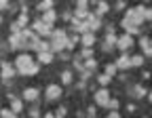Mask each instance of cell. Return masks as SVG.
I'll use <instances>...</instances> for the list:
<instances>
[{"label": "cell", "instance_id": "6da1fadb", "mask_svg": "<svg viewBox=\"0 0 152 118\" xmlns=\"http://www.w3.org/2000/svg\"><path fill=\"white\" fill-rule=\"evenodd\" d=\"M15 66H17V70H19L21 76H36L38 74V63L32 59L30 53H21L15 59Z\"/></svg>", "mask_w": 152, "mask_h": 118}, {"label": "cell", "instance_id": "7a4b0ae2", "mask_svg": "<svg viewBox=\"0 0 152 118\" xmlns=\"http://www.w3.org/2000/svg\"><path fill=\"white\" fill-rule=\"evenodd\" d=\"M68 49V34L66 30H53V36H51V53L53 55H59Z\"/></svg>", "mask_w": 152, "mask_h": 118}, {"label": "cell", "instance_id": "3957f363", "mask_svg": "<svg viewBox=\"0 0 152 118\" xmlns=\"http://www.w3.org/2000/svg\"><path fill=\"white\" fill-rule=\"evenodd\" d=\"M32 30L40 36V38H51L53 36V25H49V23H45L42 19H38V21H34L32 23Z\"/></svg>", "mask_w": 152, "mask_h": 118}, {"label": "cell", "instance_id": "277c9868", "mask_svg": "<svg viewBox=\"0 0 152 118\" xmlns=\"http://www.w3.org/2000/svg\"><path fill=\"white\" fill-rule=\"evenodd\" d=\"M93 99H95V106L108 108L112 97H110V91H108V89H99V91H95V93H93Z\"/></svg>", "mask_w": 152, "mask_h": 118}, {"label": "cell", "instance_id": "5b68a950", "mask_svg": "<svg viewBox=\"0 0 152 118\" xmlns=\"http://www.w3.org/2000/svg\"><path fill=\"white\" fill-rule=\"evenodd\" d=\"M123 21H127V23H131V25L140 28V25L144 23V19H142V15L137 13V7H135V9H127V13H125V17H123Z\"/></svg>", "mask_w": 152, "mask_h": 118}, {"label": "cell", "instance_id": "8992f818", "mask_svg": "<svg viewBox=\"0 0 152 118\" xmlns=\"http://www.w3.org/2000/svg\"><path fill=\"white\" fill-rule=\"evenodd\" d=\"M89 2L87 0H78V2H76V9H74V19H80V21H87L89 19Z\"/></svg>", "mask_w": 152, "mask_h": 118}, {"label": "cell", "instance_id": "52a82bcc", "mask_svg": "<svg viewBox=\"0 0 152 118\" xmlns=\"http://www.w3.org/2000/svg\"><path fill=\"white\" fill-rule=\"evenodd\" d=\"M61 87L59 84H49L47 87V91H45V95H47V99L49 101H55V99H59V97H61Z\"/></svg>", "mask_w": 152, "mask_h": 118}, {"label": "cell", "instance_id": "ba28073f", "mask_svg": "<svg viewBox=\"0 0 152 118\" xmlns=\"http://www.w3.org/2000/svg\"><path fill=\"white\" fill-rule=\"evenodd\" d=\"M38 95H40V91L38 89H34V87H28V89H23V93H21V99L23 101H36L38 99Z\"/></svg>", "mask_w": 152, "mask_h": 118}, {"label": "cell", "instance_id": "9c48e42d", "mask_svg": "<svg viewBox=\"0 0 152 118\" xmlns=\"http://www.w3.org/2000/svg\"><path fill=\"white\" fill-rule=\"evenodd\" d=\"M72 28L76 30V34H78V36H85L87 32H91V30H89V23H87V21H80V19H72Z\"/></svg>", "mask_w": 152, "mask_h": 118}, {"label": "cell", "instance_id": "30bf717a", "mask_svg": "<svg viewBox=\"0 0 152 118\" xmlns=\"http://www.w3.org/2000/svg\"><path fill=\"white\" fill-rule=\"evenodd\" d=\"M116 47H118V49H121L123 53H127V51H129V49L133 47V38H131L129 34H123V36L118 38V44H116Z\"/></svg>", "mask_w": 152, "mask_h": 118}, {"label": "cell", "instance_id": "8fae6325", "mask_svg": "<svg viewBox=\"0 0 152 118\" xmlns=\"http://www.w3.org/2000/svg\"><path fill=\"white\" fill-rule=\"evenodd\" d=\"M114 63H116V68H118V70H123V72H125V70H129V68H133V66H131V57H129L127 53H123V55H121Z\"/></svg>", "mask_w": 152, "mask_h": 118}, {"label": "cell", "instance_id": "7c38bea8", "mask_svg": "<svg viewBox=\"0 0 152 118\" xmlns=\"http://www.w3.org/2000/svg\"><path fill=\"white\" fill-rule=\"evenodd\" d=\"M97 42V38H95V34L93 32H87L85 36H80V44L85 47V49H93V44Z\"/></svg>", "mask_w": 152, "mask_h": 118}, {"label": "cell", "instance_id": "4fadbf2b", "mask_svg": "<svg viewBox=\"0 0 152 118\" xmlns=\"http://www.w3.org/2000/svg\"><path fill=\"white\" fill-rule=\"evenodd\" d=\"M148 93H150V91H148L146 87L135 84V87L131 89V93H129V95H131V97H135V99H144V97H148Z\"/></svg>", "mask_w": 152, "mask_h": 118}, {"label": "cell", "instance_id": "5bb4252c", "mask_svg": "<svg viewBox=\"0 0 152 118\" xmlns=\"http://www.w3.org/2000/svg\"><path fill=\"white\" fill-rule=\"evenodd\" d=\"M87 23H89V30L95 34V32L102 28V19H99L97 15H93V13H91V15H89V19H87Z\"/></svg>", "mask_w": 152, "mask_h": 118}, {"label": "cell", "instance_id": "9a60e30c", "mask_svg": "<svg viewBox=\"0 0 152 118\" xmlns=\"http://www.w3.org/2000/svg\"><path fill=\"white\" fill-rule=\"evenodd\" d=\"M140 47H142L144 55H152V40H150L148 36H142L140 38Z\"/></svg>", "mask_w": 152, "mask_h": 118}, {"label": "cell", "instance_id": "2e32d148", "mask_svg": "<svg viewBox=\"0 0 152 118\" xmlns=\"http://www.w3.org/2000/svg\"><path fill=\"white\" fill-rule=\"evenodd\" d=\"M0 68H2V78H4V80H9V78L15 74V72H13V66H11L9 61H2V63H0Z\"/></svg>", "mask_w": 152, "mask_h": 118}, {"label": "cell", "instance_id": "e0dca14e", "mask_svg": "<svg viewBox=\"0 0 152 118\" xmlns=\"http://www.w3.org/2000/svg\"><path fill=\"white\" fill-rule=\"evenodd\" d=\"M53 59H55V55H53V53H40V55H38V63L49 66V63H53Z\"/></svg>", "mask_w": 152, "mask_h": 118}, {"label": "cell", "instance_id": "ac0fdd59", "mask_svg": "<svg viewBox=\"0 0 152 118\" xmlns=\"http://www.w3.org/2000/svg\"><path fill=\"white\" fill-rule=\"evenodd\" d=\"M53 7H55L53 0H45V2H38V11H40V13H49V11H53Z\"/></svg>", "mask_w": 152, "mask_h": 118}, {"label": "cell", "instance_id": "d6986e66", "mask_svg": "<svg viewBox=\"0 0 152 118\" xmlns=\"http://www.w3.org/2000/svg\"><path fill=\"white\" fill-rule=\"evenodd\" d=\"M42 21H45V23H49V25H53V23L57 21V13H55V11L42 13Z\"/></svg>", "mask_w": 152, "mask_h": 118}, {"label": "cell", "instance_id": "ffe728a7", "mask_svg": "<svg viewBox=\"0 0 152 118\" xmlns=\"http://www.w3.org/2000/svg\"><path fill=\"white\" fill-rule=\"evenodd\" d=\"M11 110H13L15 114H21V112H23V99H13V101H11Z\"/></svg>", "mask_w": 152, "mask_h": 118}, {"label": "cell", "instance_id": "44dd1931", "mask_svg": "<svg viewBox=\"0 0 152 118\" xmlns=\"http://www.w3.org/2000/svg\"><path fill=\"white\" fill-rule=\"evenodd\" d=\"M121 25L125 28V34H129V36H133V34H137V32H140V28L131 25V23H127V21H121Z\"/></svg>", "mask_w": 152, "mask_h": 118}, {"label": "cell", "instance_id": "7402d4cb", "mask_svg": "<svg viewBox=\"0 0 152 118\" xmlns=\"http://www.w3.org/2000/svg\"><path fill=\"white\" fill-rule=\"evenodd\" d=\"M137 13L142 15L144 21H146V19H152V9H148V7H137Z\"/></svg>", "mask_w": 152, "mask_h": 118}, {"label": "cell", "instance_id": "603a6c76", "mask_svg": "<svg viewBox=\"0 0 152 118\" xmlns=\"http://www.w3.org/2000/svg\"><path fill=\"white\" fill-rule=\"evenodd\" d=\"M116 63H106V68H104V74H108L110 78H114V76H116Z\"/></svg>", "mask_w": 152, "mask_h": 118}, {"label": "cell", "instance_id": "cb8c5ba5", "mask_svg": "<svg viewBox=\"0 0 152 118\" xmlns=\"http://www.w3.org/2000/svg\"><path fill=\"white\" fill-rule=\"evenodd\" d=\"M131 66L133 68H142L144 66V55H133L131 57Z\"/></svg>", "mask_w": 152, "mask_h": 118}, {"label": "cell", "instance_id": "d4e9b609", "mask_svg": "<svg viewBox=\"0 0 152 118\" xmlns=\"http://www.w3.org/2000/svg\"><path fill=\"white\" fill-rule=\"evenodd\" d=\"M59 76H61V82H64V84H72V72H70V70H64Z\"/></svg>", "mask_w": 152, "mask_h": 118}, {"label": "cell", "instance_id": "484cf974", "mask_svg": "<svg viewBox=\"0 0 152 118\" xmlns=\"http://www.w3.org/2000/svg\"><path fill=\"white\" fill-rule=\"evenodd\" d=\"M108 11H110V4H108V2H97V13H95V15L99 17V15L108 13Z\"/></svg>", "mask_w": 152, "mask_h": 118}, {"label": "cell", "instance_id": "4316f807", "mask_svg": "<svg viewBox=\"0 0 152 118\" xmlns=\"http://www.w3.org/2000/svg\"><path fill=\"white\" fill-rule=\"evenodd\" d=\"M40 116V108L38 106H32L30 110H28V118H38Z\"/></svg>", "mask_w": 152, "mask_h": 118}, {"label": "cell", "instance_id": "83f0119b", "mask_svg": "<svg viewBox=\"0 0 152 118\" xmlns=\"http://www.w3.org/2000/svg\"><path fill=\"white\" fill-rule=\"evenodd\" d=\"M110 80H112V78H110V76H108V74H102V76H99V78H97V82H99V84H102V87H104V89H106V87H108V84H110Z\"/></svg>", "mask_w": 152, "mask_h": 118}, {"label": "cell", "instance_id": "f1b7e54d", "mask_svg": "<svg viewBox=\"0 0 152 118\" xmlns=\"http://www.w3.org/2000/svg\"><path fill=\"white\" fill-rule=\"evenodd\" d=\"M0 116H2V118H17V114H15L13 110H9V108L0 110Z\"/></svg>", "mask_w": 152, "mask_h": 118}, {"label": "cell", "instance_id": "f546056e", "mask_svg": "<svg viewBox=\"0 0 152 118\" xmlns=\"http://www.w3.org/2000/svg\"><path fill=\"white\" fill-rule=\"evenodd\" d=\"M17 23H19V25H21V28L26 30V25H28V13H21V15H19V19H17Z\"/></svg>", "mask_w": 152, "mask_h": 118}, {"label": "cell", "instance_id": "4dcf8cb0", "mask_svg": "<svg viewBox=\"0 0 152 118\" xmlns=\"http://www.w3.org/2000/svg\"><path fill=\"white\" fill-rule=\"evenodd\" d=\"M108 110H110V112H116V110H118V99H110Z\"/></svg>", "mask_w": 152, "mask_h": 118}, {"label": "cell", "instance_id": "1f68e13d", "mask_svg": "<svg viewBox=\"0 0 152 118\" xmlns=\"http://www.w3.org/2000/svg\"><path fill=\"white\" fill-rule=\"evenodd\" d=\"M97 68V61H95V59H87V70L91 72V70H95Z\"/></svg>", "mask_w": 152, "mask_h": 118}, {"label": "cell", "instance_id": "d6a6232c", "mask_svg": "<svg viewBox=\"0 0 152 118\" xmlns=\"http://www.w3.org/2000/svg\"><path fill=\"white\" fill-rule=\"evenodd\" d=\"M66 112H68V108H66V106H59V108H57V112H55V114L64 118V116H66Z\"/></svg>", "mask_w": 152, "mask_h": 118}, {"label": "cell", "instance_id": "836d02e7", "mask_svg": "<svg viewBox=\"0 0 152 118\" xmlns=\"http://www.w3.org/2000/svg\"><path fill=\"white\" fill-rule=\"evenodd\" d=\"M83 57H87V59H93V49H85V51H83Z\"/></svg>", "mask_w": 152, "mask_h": 118}, {"label": "cell", "instance_id": "e575fe53", "mask_svg": "<svg viewBox=\"0 0 152 118\" xmlns=\"http://www.w3.org/2000/svg\"><path fill=\"white\" fill-rule=\"evenodd\" d=\"M0 9H2V11H13V9H11V4L7 2V0H2V2H0Z\"/></svg>", "mask_w": 152, "mask_h": 118}, {"label": "cell", "instance_id": "d590c367", "mask_svg": "<svg viewBox=\"0 0 152 118\" xmlns=\"http://www.w3.org/2000/svg\"><path fill=\"white\" fill-rule=\"evenodd\" d=\"M106 118H123V116H121L118 112H108V116H106Z\"/></svg>", "mask_w": 152, "mask_h": 118}, {"label": "cell", "instance_id": "8d00e7d4", "mask_svg": "<svg viewBox=\"0 0 152 118\" xmlns=\"http://www.w3.org/2000/svg\"><path fill=\"white\" fill-rule=\"evenodd\" d=\"M59 59H61V61H66V59H70V55L64 51V53H59Z\"/></svg>", "mask_w": 152, "mask_h": 118}, {"label": "cell", "instance_id": "74e56055", "mask_svg": "<svg viewBox=\"0 0 152 118\" xmlns=\"http://www.w3.org/2000/svg\"><path fill=\"white\" fill-rule=\"evenodd\" d=\"M116 9H118V11H123V9H125V2H123V0H118V2H116Z\"/></svg>", "mask_w": 152, "mask_h": 118}, {"label": "cell", "instance_id": "f35d334b", "mask_svg": "<svg viewBox=\"0 0 152 118\" xmlns=\"http://www.w3.org/2000/svg\"><path fill=\"white\" fill-rule=\"evenodd\" d=\"M45 118H61V116H57V114H53V112H49V114H45Z\"/></svg>", "mask_w": 152, "mask_h": 118}, {"label": "cell", "instance_id": "ab89813d", "mask_svg": "<svg viewBox=\"0 0 152 118\" xmlns=\"http://www.w3.org/2000/svg\"><path fill=\"white\" fill-rule=\"evenodd\" d=\"M148 101L152 103V89H150V93H148Z\"/></svg>", "mask_w": 152, "mask_h": 118}]
</instances>
